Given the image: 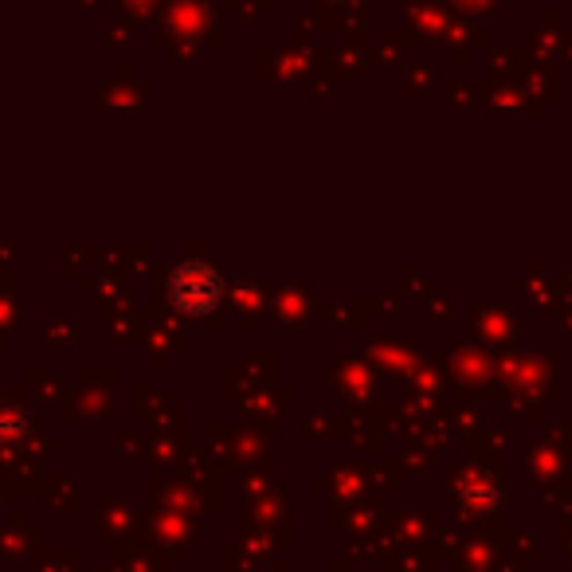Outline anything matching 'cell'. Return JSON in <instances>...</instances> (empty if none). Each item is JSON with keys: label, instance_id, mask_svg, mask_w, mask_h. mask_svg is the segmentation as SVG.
<instances>
[{"label": "cell", "instance_id": "6da1fadb", "mask_svg": "<svg viewBox=\"0 0 572 572\" xmlns=\"http://www.w3.org/2000/svg\"><path fill=\"white\" fill-rule=\"evenodd\" d=\"M224 294L220 275L208 267V263H181L173 275H169V298L181 314H212L216 302Z\"/></svg>", "mask_w": 572, "mask_h": 572}]
</instances>
